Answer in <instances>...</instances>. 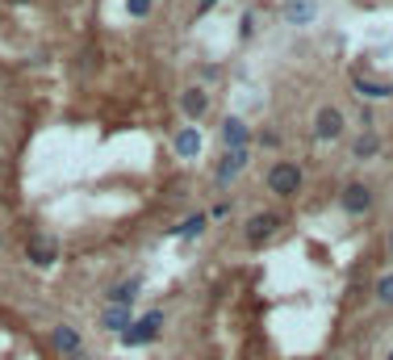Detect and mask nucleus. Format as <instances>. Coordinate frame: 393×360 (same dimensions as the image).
<instances>
[{
  "label": "nucleus",
  "mask_w": 393,
  "mask_h": 360,
  "mask_svg": "<svg viewBox=\"0 0 393 360\" xmlns=\"http://www.w3.org/2000/svg\"><path fill=\"white\" fill-rule=\"evenodd\" d=\"M301 168L293 164V160H276L272 168H268V193L272 197H297L301 193Z\"/></svg>",
  "instance_id": "obj_1"
},
{
  "label": "nucleus",
  "mask_w": 393,
  "mask_h": 360,
  "mask_svg": "<svg viewBox=\"0 0 393 360\" xmlns=\"http://www.w3.org/2000/svg\"><path fill=\"white\" fill-rule=\"evenodd\" d=\"M343 134H348V118H343V109H339V105H322L318 118H314V138H322V142H339Z\"/></svg>",
  "instance_id": "obj_2"
},
{
  "label": "nucleus",
  "mask_w": 393,
  "mask_h": 360,
  "mask_svg": "<svg viewBox=\"0 0 393 360\" xmlns=\"http://www.w3.org/2000/svg\"><path fill=\"white\" fill-rule=\"evenodd\" d=\"M159 327H163V310H151V315L134 319V323L122 331V343H126V348H147V343L159 335Z\"/></svg>",
  "instance_id": "obj_3"
},
{
  "label": "nucleus",
  "mask_w": 393,
  "mask_h": 360,
  "mask_svg": "<svg viewBox=\"0 0 393 360\" xmlns=\"http://www.w3.org/2000/svg\"><path fill=\"white\" fill-rule=\"evenodd\" d=\"M50 343H54V352H59L63 360H88V348H84V335L72 327V323H59L50 331Z\"/></svg>",
  "instance_id": "obj_4"
},
{
  "label": "nucleus",
  "mask_w": 393,
  "mask_h": 360,
  "mask_svg": "<svg viewBox=\"0 0 393 360\" xmlns=\"http://www.w3.org/2000/svg\"><path fill=\"white\" fill-rule=\"evenodd\" d=\"M280 222H285V218H280L276 210H264V214H251L247 218V231H243V239L251 243V247H264L276 231H280Z\"/></svg>",
  "instance_id": "obj_5"
},
{
  "label": "nucleus",
  "mask_w": 393,
  "mask_h": 360,
  "mask_svg": "<svg viewBox=\"0 0 393 360\" xmlns=\"http://www.w3.org/2000/svg\"><path fill=\"white\" fill-rule=\"evenodd\" d=\"M251 164V147H235V151H226V156H222V164H217V172H213V180L222 184V189H226L243 168Z\"/></svg>",
  "instance_id": "obj_6"
},
{
  "label": "nucleus",
  "mask_w": 393,
  "mask_h": 360,
  "mask_svg": "<svg viewBox=\"0 0 393 360\" xmlns=\"http://www.w3.org/2000/svg\"><path fill=\"white\" fill-rule=\"evenodd\" d=\"M339 205H343V214H352V218H364V214L372 210V189H368V184H343V193H339Z\"/></svg>",
  "instance_id": "obj_7"
},
{
  "label": "nucleus",
  "mask_w": 393,
  "mask_h": 360,
  "mask_svg": "<svg viewBox=\"0 0 393 360\" xmlns=\"http://www.w3.org/2000/svg\"><path fill=\"white\" fill-rule=\"evenodd\" d=\"M25 255H30V264H38V268H50L54 260H59V243H54L50 235H34V239L25 243Z\"/></svg>",
  "instance_id": "obj_8"
},
{
  "label": "nucleus",
  "mask_w": 393,
  "mask_h": 360,
  "mask_svg": "<svg viewBox=\"0 0 393 360\" xmlns=\"http://www.w3.org/2000/svg\"><path fill=\"white\" fill-rule=\"evenodd\" d=\"M172 147H176V156H180V160H197V156H201V126H197V122L180 126L176 138H172Z\"/></svg>",
  "instance_id": "obj_9"
},
{
  "label": "nucleus",
  "mask_w": 393,
  "mask_h": 360,
  "mask_svg": "<svg viewBox=\"0 0 393 360\" xmlns=\"http://www.w3.org/2000/svg\"><path fill=\"white\" fill-rule=\"evenodd\" d=\"M180 109H184L189 122H201V118L209 114V92H205V88H184V92H180Z\"/></svg>",
  "instance_id": "obj_10"
},
{
  "label": "nucleus",
  "mask_w": 393,
  "mask_h": 360,
  "mask_svg": "<svg viewBox=\"0 0 393 360\" xmlns=\"http://www.w3.org/2000/svg\"><path fill=\"white\" fill-rule=\"evenodd\" d=\"M130 323H134V306H105V315H100V327H105L109 335H122Z\"/></svg>",
  "instance_id": "obj_11"
},
{
  "label": "nucleus",
  "mask_w": 393,
  "mask_h": 360,
  "mask_svg": "<svg viewBox=\"0 0 393 360\" xmlns=\"http://www.w3.org/2000/svg\"><path fill=\"white\" fill-rule=\"evenodd\" d=\"M222 142H226V151L251 147V126H247L243 118H226V122H222Z\"/></svg>",
  "instance_id": "obj_12"
},
{
  "label": "nucleus",
  "mask_w": 393,
  "mask_h": 360,
  "mask_svg": "<svg viewBox=\"0 0 393 360\" xmlns=\"http://www.w3.org/2000/svg\"><path fill=\"white\" fill-rule=\"evenodd\" d=\"M138 289H142V281H138V277H130V281H118L114 289L105 293V306H134Z\"/></svg>",
  "instance_id": "obj_13"
},
{
  "label": "nucleus",
  "mask_w": 393,
  "mask_h": 360,
  "mask_svg": "<svg viewBox=\"0 0 393 360\" xmlns=\"http://www.w3.org/2000/svg\"><path fill=\"white\" fill-rule=\"evenodd\" d=\"M376 156H381V134L364 130V134L352 142V160H356V164H364V160H376Z\"/></svg>",
  "instance_id": "obj_14"
},
{
  "label": "nucleus",
  "mask_w": 393,
  "mask_h": 360,
  "mask_svg": "<svg viewBox=\"0 0 393 360\" xmlns=\"http://www.w3.org/2000/svg\"><path fill=\"white\" fill-rule=\"evenodd\" d=\"M318 17V5H314V0H289V5H285V21L289 25H310Z\"/></svg>",
  "instance_id": "obj_15"
},
{
  "label": "nucleus",
  "mask_w": 393,
  "mask_h": 360,
  "mask_svg": "<svg viewBox=\"0 0 393 360\" xmlns=\"http://www.w3.org/2000/svg\"><path fill=\"white\" fill-rule=\"evenodd\" d=\"M356 92H360V96H368V100H385V96H393V84H389V80L356 76Z\"/></svg>",
  "instance_id": "obj_16"
},
{
  "label": "nucleus",
  "mask_w": 393,
  "mask_h": 360,
  "mask_svg": "<svg viewBox=\"0 0 393 360\" xmlns=\"http://www.w3.org/2000/svg\"><path fill=\"white\" fill-rule=\"evenodd\" d=\"M205 226H209V214H193V218H184L172 235H176V239H193V235H201Z\"/></svg>",
  "instance_id": "obj_17"
},
{
  "label": "nucleus",
  "mask_w": 393,
  "mask_h": 360,
  "mask_svg": "<svg viewBox=\"0 0 393 360\" xmlns=\"http://www.w3.org/2000/svg\"><path fill=\"white\" fill-rule=\"evenodd\" d=\"M376 301H381V306H393V273H385V277L376 281Z\"/></svg>",
  "instance_id": "obj_18"
},
{
  "label": "nucleus",
  "mask_w": 393,
  "mask_h": 360,
  "mask_svg": "<svg viewBox=\"0 0 393 360\" xmlns=\"http://www.w3.org/2000/svg\"><path fill=\"white\" fill-rule=\"evenodd\" d=\"M126 13L130 17H147L151 13V0H126Z\"/></svg>",
  "instance_id": "obj_19"
},
{
  "label": "nucleus",
  "mask_w": 393,
  "mask_h": 360,
  "mask_svg": "<svg viewBox=\"0 0 393 360\" xmlns=\"http://www.w3.org/2000/svg\"><path fill=\"white\" fill-rule=\"evenodd\" d=\"M385 360H393V348H389V356H385Z\"/></svg>",
  "instance_id": "obj_20"
},
{
  "label": "nucleus",
  "mask_w": 393,
  "mask_h": 360,
  "mask_svg": "<svg viewBox=\"0 0 393 360\" xmlns=\"http://www.w3.org/2000/svg\"><path fill=\"white\" fill-rule=\"evenodd\" d=\"M389 251H393V235H389Z\"/></svg>",
  "instance_id": "obj_21"
},
{
  "label": "nucleus",
  "mask_w": 393,
  "mask_h": 360,
  "mask_svg": "<svg viewBox=\"0 0 393 360\" xmlns=\"http://www.w3.org/2000/svg\"><path fill=\"white\" fill-rule=\"evenodd\" d=\"M0 243H5V235H0Z\"/></svg>",
  "instance_id": "obj_22"
}]
</instances>
